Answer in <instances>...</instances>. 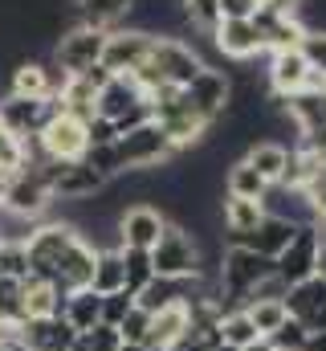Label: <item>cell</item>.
I'll use <instances>...</instances> for the list:
<instances>
[{"instance_id":"cell-1","label":"cell","mask_w":326,"mask_h":351,"mask_svg":"<svg viewBox=\"0 0 326 351\" xmlns=\"http://www.w3.org/2000/svg\"><path fill=\"white\" fill-rule=\"evenodd\" d=\"M151 269L155 278H196L204 274V250L179 221H167L163 237L151 250Z\"/></svg>"},{"instance_id":"cell-2","label":"cell","mask_w":326,"mask_h":351,"mask_svg":"<svg viewBox=\"0 0 326 351\" xmlns=\"http://www.w3.org/2000/svg\"><path fill=\"white\" fill-rule=\"evenodd\" d=\"M114 147H118V156H123L127 172H155V168H167V164L179 156V152L171 147L167 131H163L155 119H147V123H139L135 131L118 135V139H114Z\"/></svg>"},{"instance_id":"cell-3","label":"cell","mask_w":326,"mask_h":351,"mask_svg":"<svg viewBox=\"0 0 326 351\" xmlns=\"http://www.w3.org/2000/svg\"><path fill=\"white\" fill-rule=\"evenodd\" d=\"M0 208L25 217V221H49V208H53V192H49V180L41 172V164H25L21 172L8 180L4 196H0Z\"/></svg>"},{"instance_id":"cell-4","label":"cell","mask_w":326,"mask_h":351,"mask_svg":"<svg viewBox=\"0 0 326 351\" xmlns=\"http://www.w3.org/2000/svg\"><path fill=\"white\" fill-rule=\"evenodd\" d=\"M33 143H37V156L49 160V164H74V160H86V152H90L86 123L74 119V114H66V110H58V114L41 127V135H37Z\"/></svg>"},{"instance_id":"cell-5","label":"cell","mask_w":326,"mask_h":351,"mask_svg":"<svg viewBox=\"0 0 326 351\" xmlns=\"http://www.w3.org/2000/svg\"><path fill=\"white\" fill-rule=\"evenodd\" d=\"M102 45H106V29H90V25H74L53 41V66L66 78H78L86 70L102 66Z\"/></svg>"},{"instance_id":"cell-6","label":"cell","mask_w":326,"mask_h":351,"mask_svg":"<svg viewBox=\"0 0 326 351\" xmlns=\"http://www.w3.org/2000/svg\"><path fill=\"white\" fill-rule=\"evenodd\" d=\"M82 233L66 221V217H53V221H41L33 233H29V241H25V250H29V274L33 278H45L49 282V274H53V265L62 262V254L78 241Z\"/></svg>"},{"instance_id":"cell-7","label":"cell","mask_w":326,"mask_h":351,"mask_svg":"<svg viewBox=\"0 0 326 351\" xmlns=\"http://www.w3.org/2000/svg\"><path fill=\"white\" fill-rule=\"evenodd\" d=\"M229 90L233 82L221 74V70H212V66H204L188 86L179 90V102L200 119V123H208V127H216L221 119H225V106H229Z\"/></svg>"},{"instance_id":"cell-8","label":"cell","mask_w":326,"mask_h":351,"mask_svg":"<svg viewBox=\"0 0 326 351\" xmlns=\"http://www.w3.org/2000/svg\"><path fill=\"white\" fill-rule=\"evenodd\" d=\"M151 45L155 37L135 29V25H118L106 33V45H102V70L106 74H135L147 58H151Z\"/></svg>"},{"instance_id":"cell-9","label":"cell","mask_w":326,"mask_h":351,"mask_svg":"<svg viewBox=\"0 0 326 351\" xmlns=\"http://www.w3.org/2000/svg\"><path fill=\"white\" fill-rule=\"evenodd\" d=\"M58 98H21V94H4L0 98V127L16 139H37L41 127L58 114Z\"/></svg>"},{"instance_id":"cell-10","label":"cell","mask_w":326,"mask_h":351,"mask_svg":"<svg viewBox=\"0 0 326 351\" xmlns=\"http://www.w3.org/2000/svg\"><path fill=\"white\" fill-rule=\"evenodd\" d=\"M167 213L155 208L151 200H139V204H127L118 213V250H155V241L163 237L167 229Z\"/></svg>"},{"instance_id":"cell-11","label":"cell","mask_w":326,"mask_h":351,"mask_svg":"<svg viewBox=\"0 0 326 351\" xmlns=\"http://www.w3.org/2000/svg\"><path fill=\"white\" fill-rule=\"evenodd\" d=\"M318 229L314 225H298L294 241L273 258V274L286 282V286H298L306 278H314V262H318Z\"/></svg>"},{"instance_id":"cell-12","label":"cell","mask_w":326,"mask_h":351,"mask_svg":"<svg viewBox=\"0 0 326 351\" xmlns=\"http://www.w3.org/2000/svg\"><path fill=\"white\" fill-rule=\"evenodd\" d=\"M310 62L302 58V49H277V53H269V70H265V78H269V94H277V98H290V94H298V90L310 86Z\"/></svg>"},{"instance_id":"cell-13","label":"cell","mask_w":326,"mask_h":351,"mask_svg":"<svg viewBox=\"0 0 326 351\" xmlns=\"http://www.w3.org/2000/svg\"><path fill=\"white\" fill-rule=\"evenodd\" d=\"M16 343H25L29 351H70L78 343V331L66 319H21Z\"/></svg>"},{"instance_id":"cell-14","label":"cell","mask_w":326,"mask_h":351,"mask_svg":"<svg viewBox=\"0 0 326 351\" xmlns=\"http://www.w3.org/2000/svg\"><path fill=\"white\" fill-rule=\"evenodd\" d=\"M94 258H98V250L78 237L66 254H62V262L53 265V274H49V282L62 290V294H74V290H86L90 286V278H94Z\"/></svg>"},{"instance_id":"cell-15","label":"cell","mask_w":326,"mask_h":351,"mask_svg":"<svg viewBox=\"0 0 326 351\" xmlns=\"http://www.w3.org/2000/svg\"><path fill=\"white\" fill-rule=\"evenodd\" d=\"M286 311H290V319L306 323L310 331H326V282L306 278V282L290 286L286 290Z\"/></svg>"},{"instance_id":"cell-16","label":"cell","mask_w":326,"mask_h":351,"mask_svg":"<svg viewBox=\"0 0 326 351\" xmlns=\"http://www.w3.org/2000/svg\"><path fill=\"white\" fill-rule=\"evenodd\" d=\"M294 233H298V225H294V221L265 213V217H261V225H257L253 233H244V237H229V245H244V250H253V254H261V258H269V262H273V258L294 241Z\"/></svg>"},{"instance_id":"cell-17","label":"cell","mask_w":326,"mask_h":351,"mask_svg":"<svg viewBox=\"0 0 326 351\" xmlns=\"http://www.w3.org/2000/svg\"><path fill=\"white\" fill-rule=\"evenodd\" d=\"M212 45H216L225 58H233V62H249V58L265 53V37H261V29L253 25V16H249V21H221L216 33H212Z\"/></svg>"},{"instance_id":"cell-18","label":"cell","mask_w":326,"mask_h":351,"mask_svg":"<svg viewBox=\"0 0 326 351\" xmlns=\"http://www.w3.org/2000/svg\"><path fill=\"white\" fill-rule=\"evenodd\" d=\"M143 102H147V94H143V86H139L131 74H110L106 86L98 90V114L110 119V123H118L123 114H131V110L143 106Z\"/></svg>"},{"instance_id":"cell-19","label":"cell","mask_w":326,"mask_h":351,"mask_svg":"<svg viewBox=\"0 0 326 351\" xmlns=\"http://www.w3.org/2000/svg\"><path fill=\"white\" fill-rule=\"evenodd\" d=\"M62 306H66V294L45 282V278H25L21 282V315L25 319H62Z\"/></svg>"},{"instance_id":"cell-20","label":"cell","mask_w":326,"mask_h":351,"mask_svg":"<svg viewBox=\"0 0 326 351\" xmlns=\"http://www.w3.org/2000/svg\"><path fill=\"white\" fill-rule=\"evenodd\" d=\"M188 327H192V315H188V306L184 302H175V306H163L160 315H151V331H147V351H171L184 335H188Z\"/></svg>"},{"instance_id":"cell-21","label":"cell","mask_w":326,"mask_h":351,"mask_svg":"<svg viewBox=\"0 0 326 351\" xmlns=\"http://www.w3.org/2000/svg\"><path fill=\"white\" fill-rule=\"evenodd\" d=\"M286 119L294 123L298 135L323 131L326 127V90H298L286 98Z\"/></svg>"},{"instance_id":"cell-22","label":"cell","mask_w":326,"mask_h":351,"mask_svg":"<svg viewBox=\"0 0 326 351\" xmlns=\"http://www.w3.org/2000/svg\"><path fill=\"white\" fill-rule=\"evenodd\" d=\"M241 160L261 176L265 184H281L286 164H290V147H286V143H277V139H257V143H249V147H244Z\"/></svg>"},{"instance_id":"cell-23","label":"cell","mask_w":326,"mask_h":351,"mask_svg":"<svg viewBox=\"0 0 326 351\" xmlns=\"http://www.w3.org/2000/svg\"><path fill=\"white\" fill-rule=\"evenodd\" d=\"M74 12H78V25L90 29H118L131 21L135 12V0H74Z\"/></svg>"},{"instance_id":"cell-24","label":"cell","mask_w":326,"mask_h":351,"mask_svg":"<svg viewBox=\"0 0 326 351\" xmlns=\"http://www.w3.org/2000/svg\"><path fill=\"white\" fill-rule=\"evenodd\" d=\"M265 204L261 200H244V196H225L221 200V225L229 229V237H244L261 225Z\"/></svg>"},{"instance_id":"cell-25","label":"cell","mask_w":326,"mask_h":351,"mask_svg":"<svg viewBox=\"0 0 326 351\" xmlns=\"http://www.w3.org/2000/svg\"><path fill=\"white\" fill-rule=\"evenodd\" d=\"M62 319L86 335V331H94L98 323H102V294H94L90 286L86 290H74V294H66V306H62Z\"/></svg>"},{"instance_id":"cell-26","label":"cell","mask_w":326,"mask_h":351,"mask_svg":"<svg viewBox=\"0 0 326 351\" xmlns=\"http://www.w3.org/2000/svg\"><path fill=\"white\" fill-rule=\"evenodd\" d=\"M94 294H114L127 290V269H123V250H98L94 258V278H90Z\"/></svg>"},{"instance_id":"cell-27","label":"cell","mask_w":326,"mask_h":351,"mask_svg":"<svg viewBox=\"0 0 326 351\" xmlns=\"http://www.w3.org/2000/svg\"><path fill=\"white\" fill-rule=\"evenodd\" d=\"M265 180L253 172L244 160H233L229 164V172H225V196H244V200H261L265 196Z\"/></svg>"},{"instance_id":"cell-28","label":"cell","mask_w":326,"mask_h":351,"mask_svg":"<svg viewBox=\"0 0 326 351\" xmlns=\"http://www.w3.org/2000/svg\"><path fill=\"white\" fill-rule=\"evenodd\" d=\"M216 327H221V343H229V348H237V351H241V348H249L253 339H261L244 306H237V311H225Z\"/></svg>"},{"instance_id":"cell-29","label":"cell","mask_w":326,"mask_h":351,"mask_svg":"<svg viewBox=\"0 0 326 351\" xmlns=\"http://www.w3.org/2000/svg\"><path fill=\"white\" fill-rule=\"evenodd\" d=\"M244 311H249V319H253V327H257V335H261V339H269V335L290 319L286 298H257V302H249Z\"/></svg>"},{"instance_id":"cell-30","label":"cell","mask_w":326,"mask_h":351,"mask_svg":"<svg viewBox=\"0 0 326 351\" xmlns=\"http://www.w3.org/2000/svg\"><path fill=\"white\" fill-rule=\"evenodd\" d=\"M179 8H184V25L196 29V33H204V37H212L216 25L225 21L216 0H179Z\"/></svg>"},{"instance_id":"cell-31","label":"cell","mask_w":326,"mask_h":351,"mask_svg":"<svg viewBox=\"0 0 326 351\" xmlns=\"http://www.w3.org/2000/svg\"><path fill=\"white\" fill-rule=\"evenodd\" d=\"M123 269H127V290H131V294H139V290L155 278L147 250H123Z\"/></svg>"},{"instance_id":"cell-32","label":"cell","mask_w":326,"mask_h":351,"mask_svg":"<svg viewBox=\"0 0 326 351\" xmlns=\"http://www.w3.org/2000/svg\"><path fill=\"white\" fill-rule=\"evenodd\" d=\"M0 278L25 282L29 278V250L25 241H0Z\"/></svg>"},{"instance_id":"cell-33","label":"cell","mask_w":326,"mask_h":351,"mask_svg":"<svg viewBox=\"0 0 326 351\" xmlns=\"http://www.w3.org/2000/svg\"><path fill=\"white\" fill-rule=\"evenodd\" d=\"M114 331H118V339H123V343H147V331H151V311H143V306L135 302V306L127 311V319H123Z\"/></svg>"},{"instance_id":"cell-34","label":"cell","mask_w":326,"mask_h":351,"mask_svg":"<svg viewBox=\"0 0 326 351\" xmlns=\"http://www.w3.org/2000/svg\"><path fill=\"white\" fill-rule=\"evenodd\" d=\"M306 335H310V327H306V323L286 319V323L269 335V343H273L277 351H302V348H306Z\"/></svg>"},{"instance_id":"cell-35","label":"cell","mask_w":326,"mask_h":351,"mask_svg":"<svg viewBox=\"0 0 326 351\" xmlns=\"http://www.w3.org/2000/svg\"><path fill=\"white\" fill-rule=\"evenodd\" d=\"M298 49H302V58L310 62V70L326 78V29H306V37H302Z\"/></svg>"},{"instance_id":"cell-36","label":"cell","mask_w":326,"mask_h":351,"mask_svg":"<svg viewBox=\"0 0 326 351\" xmlns=\"http://www.w3.org/2000/svg\"><path fill=\"white\" fill-rule=\"evenodd\" d=\"M135 306V294L131 290H114V294H102V323L106 327H118L127 319V311Z\"/></svg>"},{"instance_id":"cell-37","label":"cell","mask_w":326,"mask_h":351,"mask_svg":"<svg viewBox=\"0 0 326 351\" xmlns=\"http://www.w3.org/2000/svg\"><path fill=\"white\" fill-rule=\"evenodd\" d=\"M21 168H25V139L0 127V172H21Z\"/></svg>"},{"instance_id":"cell-38","label":"cell","mask_w":326,"mask_h":351,"mask_svg":"<svg viewBox=\"0 0 326 351\" xmlns=\"http://www.w3.org/2000/svg\"><path fill=\"white\" fill-rule=\"evenodd\" d=\"M86 139H90V147H106V143H114V139H118V131H114V123H110V119L94 114V119L86 123Z\"/></svg>"},{"instance_id":"cell-39","label":"cell","mask_w":326,"mask_h":351,"mask_svg":"<svg viewBox=\"0 0 326 351\" xmlns=\"http://www.w3.org/2000/svg\"><path fill=\"white\" fill-rule=\"evenodd\" d=\"M82 343H86L90 351H114L118 343H123V339H118V331H114V327L98 323L94 331H86V335H82Z\"/></svg>"},{"instance_id":"cell-40","label":"cell","mask_w":326,"mask_h":351,"mask_svg":"<svg viewBox=\"0 0 326 351\" xmlns=\"http://www.w3.org/2000/svg\"><path fill=\"white\" fill-rule=\"evenodd\" d=\"M225 21H249L257 12V0H216Z\"/></svg>"},{"instance_id":"cell-41","label":"cell","mask_w":326,"mask_h":351,"mask_svg":"<svg viewBox=\"0 0 326 351\" xmlns=\"http://www.w3.org/2000/svg\"><path fill=\"white\" fill-rule=\"evenodd\" d=\"M302 351H326V331H310L306 335V348Z\"/></svg>"},{"instance_id":"cell-42","label":"cell","mask_w":326,"mask_h":351,"mask_svg":"<svg viewBox=\"0 0 326 351\" xmlns=\"http://www.w3.org/2000/svg\"><path fill=\"white\" fill-rule=\"evenodd\" d=\"M314 278L326 282V241H318V262H314Z\"/></svg>"},{"instance_id":"cell-43","label":"cell","mask_w":326,"mask_h":351,"mask_svg":"<svg viewBox=\"0 0 326 351\" xmlns=\"http://www.w3.org/2000/svg\"><path fill=\"white\" fill-rule=\"evenodd\" d=\"M241 351H277V348H273L269 339H253V343H249V348H241Z\"/></svg>"},{"instance_id":"cell-44","label":"cell","mask_w":326,"mask_h":351,"mask_svg":"<svg viewBox=\"0 0 326 351\" xmlns=\"http://www.w3.org/2000/svg\"><path fill=\"white\" fill-rule=\"evenodd\" d=\"M114 351H147V348H143V343H118Z\"/></svg>"},{"instance_id":"cell-45","label":"cell","mask_w":326,"mask_h":351,"mask_svg":"<svg viewBox=\"0 0 326 351\" xmlns=\"http://www.w3.org/2000/svg\"><path fill=\"white\" fill-rule=\"evenodd\" d=\"M8 351H29L25 343H8Z\"/></svg>"},{"instance_id":"cell-46","label":"cell","mask_w":326,"mask_h":351,"mask_svg":"<svg viewBox=\"0 0 326 351\" xmlns=\"http://www.w3.org/2000/svg\"><path fill=\"white\" fill-rule=\"evenodd\" d=\"M212 351H237V348H229V343H221V348H212Z\"/></svg>"},{"instance_id":"cell-47","label":"cell","mask_w":326,"mask_h":351,"mask_svg":"<svg viewBox=\"0 0 326 351\" xmlns=\"http://www.w3.org/2000/svg\"><path fill=\"white\" fill-rule=\"evenodd\" d=\"M0 351H8V343H0Z\"/></svg>"}]
</instances>
